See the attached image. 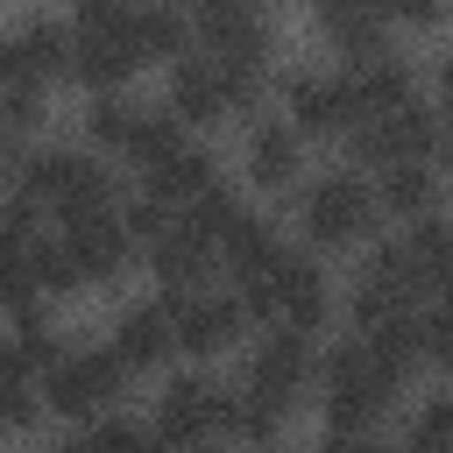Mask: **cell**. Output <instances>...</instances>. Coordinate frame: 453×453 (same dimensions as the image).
<instances>
[{"mask_svg":"<svg viewBox=\"0 0 453 453\" xmlns=\"http://www.w3.org/2000/svg\"><path fill=\"white\" fill-rule=\"evenodd\" d=\"M319 389H326V432L333 439H375L382 432V411L403 389V375L368 347V333H354V340H340L319 361Z\"/></svg>","mask_w":453,"mask_h":453,"instance_id":"6da1fadb","label":"cell"},{"mask_svg":"<svg viewBox=\"0 0 453 453\" xmlns=\"http://www.w3.org/2000/svg\"><path fill=\"white\" fill-rule=\"evenodd\" d=\"M262 71L269 64H241V57H219V50H184L170 57V113L184 127H219L226 113H248L262 99Z\"/></svg>","mask_w":453,"mask_h":453,"instance_id":"7a4b0ae2","label":"cell"},{"mask_svg":"<svg viewBox=\"0 0 453 453\" xmlns=\"http://www.w3.org/2000/svg\"><path fill=\"white\" fill-rule=\"evenodd\" d=\"M248 297V311L262 326H297V333H319L333 319V290H326V269L304 255V248H276L255 276L234 283Z\"/></svg>","mask_w":453,"mask_h":453,"instance_id":"3957f363","label":"cell"},{"mask_svg":"<svg viewBox=\"0 0 453 453\" xmlns=\"http://www.w3.org/2000/svg\"><path fill=\"white\" fill-rule=\"evenodd\" d=\"M297 226H304L311 248H361V241H375V226H382L375 177H361V170L311 177L304 198H297Z\"/></svg>","mask_w":453,"mask_h":453,"instance_id":"277c9868","label":"cell"},{"mask_svg":"<svg viewBox=\"0 0 453 453\" xmlns=\"http://www.w3.org/2000/svg\"><path fill=\"white\" fill-rule=\"evenodd\" d=\"M319 382V354H311V333H297V326H269L262 340H255V354H248V375H241V403L248 411H262V418H290L297 403H304V389Z\"/></svg>","mask_w":453,"mask_h":453,"instance_id":"5b68a950","label":"cell"},{"mask_svg":"<svg viewBox=\"0 0 453 453\" xmlns=\"http://www.w3.org/2000/svg\"><path fill=\"white\" fill-rule=\"evenodd\" d=\"M14 191H28L50 219L113 205V177H106V163L85 156V149H35V156H14Z\"/></svg>","mask_w":453,"mask_h":453,"instance_id":"8992f818","label":"cell"},{"mask_svg":"<svg viewBox=\"0 0 453 453\" xmlns=\"http://www.w3.org/2000/svg\"><path fill=\"white\" fill-rule=\"evenodd\" d=\"M127 375H134V368H127L113 347H64V361L42 375V411L85 425V418H99V411L120 403Z\"/></svg>","mask_w":453,"mask_h":453,"instance_id":"52a82bcc","label":"cell"},{"mask_svg":"<svg viewBox=\"0 0 453 453\" xmlns=\"http://www.w3.org/2000/svg\"><path fill=\"white\" fill-rule=\"evenodd\" d=\"M425 304V269L411 255V241H375L368 262L354 269V290H347V311L354 326H375L389 311H418Z\"/></svg>","mask_w":453,"mask_h":453,"instance_id":"ba28073f","label":"cell"},{"mask_svg":"<svg viewBox=\"0 0 453 453\" xmlns=\"http://www.w3.org/2000/svg\"><path fill=\"white\" fill-rule=\"evenodd\" d=\"M226 411H234V389H219L212 375H170L149 425L170 446H198V439H219L226 432Z\"/></svg>","mask_w":453,"mask_h":453,"instance_id":"9c48e42d","label":"cell"},{"mask_svg":"<svg viewBox=\"0 0 453 453\" xmlns=\"http://www.w3.org/2000/svg\"><path fill=\"white\" fill-rule=\"evenodd\" d=\"M432 142H439V113H425L418 99H403V106L368 113V120H354V127H347V149H354V163H361V170L432 156Z\"/></svg>","mask_w":453,"mask_h":453,"instance_id":"30bf717a","label":"cell"},{"mask_svg":"<svg viewBox=\"0 0 453 453\" xmlns=\"http://www.w3.org/2000/svg\"><path fill=\"white\" fill-rule=\"evenodd\" d=\"M170 297V290H163ZM170 319H177V354H226L241 333H248V297L241 290H177L170 297Z\"/></svg>","mask_w":453,"mask_h":453,"instance_id":"8fae6325","label":"cell"},{"mask_svg":"<svg viewBox=\"0 0 453 453\" xmlns=\"http://www.w3.org/2000/svg\"><path fill=\"white\" fill-rule=\"evenodd\" d=\"M57 78H71V28L21 21L0 35V92H50Z\"/></svg>","mask_w":453,"mask_h":453,"instance_id":"7c38bea8","label":"cell"},{"mask_svg":"<svg viewBox=\"0 0 453 453\" xmlns=\"http://www.w3.org/2000/svg\"><path fill=\"white\" fill-rule=\"evenodd\" d=\"M283 113L311 142H347V127L361 120L354 92H347V71H290L283 78Z\"/></svg>","mask_w":453,"mask_h":453,"instance_id":"4fadbf2b","label":"cell"},{"mask_svg":"<svg viewBox=\"0 0 453 453\" xmlns=\"http://www.w3.org/2000/svg\"><path fill=\"white\" fill-rule=\"evenodd\" d=\"M149 269H156V283L177 297V290H205L212 276H219V241L191 219V212H177L156 241H149Z\"/></svg>","mask_w":453,"mask_h":453,"instance_id":"5bb4252c","label":"cell"},{"mask_svg":"<svg viewBox=\"0 0 453 453\" xmlns=\"http://www.w3.org/2000/svg\"><path fill=\"white\" fill-rule=\"evenodd\" d=\"M191 35L219 57H241V64H269V50H276L262 0H191Z\"/></svg>","mask_w":453,"mask_h":453,"instance_id":"9a60e30c","label":"cell"},{"mask_svg":"<svg viewBox=\"0 0 453 453\" xmlns=\"http://www.w3.org/2000/svg\"><path fill=\"white\" fill-rule=\"evenodd\" d=\"M57 234H64V248H71V262H78L85 283L120 276V262L134 255V234H127V219H120V198L99 205V212H71V219H57Z\"/></svg>","mask_w":453,"mask_h":453,"instance_id":"2e32d148","label":"cell"},{"mask_svg":"<svg viewBox=\"0 0 453 453\" xmlns=\"http://www.w3.org/2000/svg\"><path fill=\"white\" fill-rule=\"evenodd\" d=\"M311 14H319L326 42H333L347 64L389 50V0H311Z\"/></svg>","mask_w":453,"mask_h":453,"instance_id":"e0dca14e","label":"cell"},{"mask_svg":"<svg viewBox=\"0 0 453 453\" xmlns=\"http://www.w3.org/2000/svg\"><path fill=\"white\" fill-rule=\"evenodd\" d=\"M212 170H219V163H212L198 142H177V149H163L156 163H142V191H156L163 205H177V212H184V205H198V198L219 184Z\"/></svg>","mask_w":453,"mask_h":453,"instance_id":"ac0fdd59","label":"cell"},{"mask_svg":"<svg viewBox=\"0 0 453 453\" xmlns=\"http://www.w3.org/2000/svg\"><path fill=\"white\" fill-rule=\"evenodd\" d=\"M347 92H354V113H389L403 99H418V71L396 57V50H375V57H354L347 64Z\"/></svg>","mask_w":453,"mask_h":453,"instance_id":"d6986e66","label":"cell"},{"mask_svg":"<svg viewBox=\"0 0 453 453\" xmlns=\"http://www.w3.org/2000/svg\"><path fill=\"white\" fill-rule=\"evenodd\" d=\"M297 170H304V134H297V120H255L248 127V177L262 184V191H290L297 184Z\"/></svg>","mask_w":453,"mask_h":453,"instance_id":"ffe728a7","label":"cell"},{"mask_svg":"<svg viewBox=\"0 0 453 453\" xmlns=\"http://www.w3.org/2000/svg\"><path fill=\"white\" fill-rule=\"evenodd\" d=\"M113 354H120L127 368H163V361L177 354L170 297H156V304H127V311H120V326H113Z\"/></svg>","mask_w":453,"mask_h":453,"instance_id":"44dd1931","label":"cell"},{"mask_svg":"<svg viewBox=\"0 0 453 453\" xmlns=\"http://www.w3.org/2000/svg\"><path fill=\"white\" fill-rule=\"evenodd\" d=\"M375 198H382V219H425V212H439V170H425V156H411V163H382L375 170Z\"/></svg>","mask_w":453,"mask_h":453,"instance_id":"7402d4cb","label":"cell"},{"mask_svg":"<svg viewBox=\"0 0 453 453\" xmlns=\"http://www.w3.org/2000/svg\"><path fill=\"white\" fill-rule=\"evenodd\" d=\"M57 361H64V340H57L42 319H28V311H21V319H14V333L0 340V375H7V382L42 389V375H50Z\"/></svg>","mask_w":453,"mask_h":453,"instance_id":"603a6c76","label":"cell"},{"mask_svg":"<svg viewBox=\"0 0 453 453\" xmlns=\"http://www.w3.org/2000/svg\"><path fill=\"white\" fill-rule=\"evenodd\" d=\"M35 248H42V234L0 226V304H7V311H28V304L42 297V269H35Z\"/></svg>","mask_w":453,"mask_h":453,"instance_id":"cb8c5ba5","label":"cell"},{"mask_svg":"<svg viewBox=\"0 0 453 453\" xmlns=\"http://www.w3.org/2000/svg\"><path fill=\"white\" fill-rule=\"evenodd\" d=\"M142 120H149V106H134L120 85H113V92H92V106H85V134H92V149H106V156H127L134 134H142Z\"/></svg>","mask_w":453,"mask_h":453,"instance_id":"d4e9b609","label":"cell"},{"mask_svg":"<svg viewBox=\"0 0 453 453\" xmlns=\"http://www.w3.org/2000/svg\"><path fill=\"white\" fill-rule=\"evenodd\" d=\"M403 241H411V255L425 269V297H453V226L439 212H425V219H411Z\"/></svg>","mask_w":453,"mask_h":453,"instance_id":"484cf974","label":"cell"},{"mask_svg":"<svg viewBox=\"0 0 453 453\" xmlns=\"http://www.w3.org/2000/svg\"><path fill=\"white\" fill-rule=\"evenodd\" d=\"M85 446H99V453H113V446H156V425H134V418H120V403H113V411L85 418Z\"/></svg>","mask_w":453,"mask_h":453,"instance_id":"4316f807","label":"cell"},{"mask_svg":"<svg viewBox=\"0 0 453 453\" xmlns=\"http://www.w3.org/2000/svg\"><path fill=\"white\" fill-rule=\"evenodd\" d=\"M411 446H453V396H432L411 418Z\"/></svg>","mask_w":453,"mask_h":453,"instance_id":"83f0119b","label":"cell"},{"mask_svg":"<svg viewBox=\"0 0 453 453\" xmlns=\"http://www.w3.org/2000/svg\"><path fill=\"white\" fill-rule=\"evenodd\" d=\"M446 14V0H389V21H411V28H432Z\"/></svg>","mask_w":453,"mask_h":453,"instance_id":"f1b7e54d","label":"cell"},{"mask_svg":"<svg viewBox=\"0 0 453 453\" xmlns=\"http://www.w3.org/2000/svg\"><path fill=\"white\" fill-rule=\"evenodd\" d=\"M432 156L453 170V99H446V113H439V142H432Z\"/></svg>","mask_w":453,"mask_h":453,"instance_id":"f546056e","label":"cell"},{"mask_svg":"<svg viewBox=\"0 0 453 453\" xmlns=\"http://www.w3.org/2000/svg\"><path fill=\"white\" fill-rule=\"evenodd\" d=\"M14 134H21V127H14V113L0 106V163H14Z\"/></svg>","mask_w":453,"mask_h":453,"instance_id":"4dcf8cb0","label":"cell"},{"mask_svg":"<svg viewBox=\"0 0 453 453\" xmlns=\"http://www.w3.org/2000/svg\"><path fill=\"white\" fill-rule=\"evenodd\" d=\"M439 92H446V99H453V50H446V57H439Z\"/></svg>","mask_w":453,"mask_h":453,"instance_id":"1f68e13d","label":"cell"},{"mask_svg":"<svg viewBox=\"0 0 453 453\" xmlns=\"http://www.w3.org/2000/svg\"><path fill=\"white\" fill-rule=\"evenodd\" d=\"M446 375H453V368H446Z\"/></svg>","mask_w":453,"mask_h":453,"instance_id":"d6a6232c","label":"cell"}]
</instances>
